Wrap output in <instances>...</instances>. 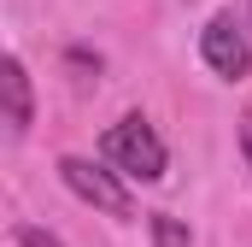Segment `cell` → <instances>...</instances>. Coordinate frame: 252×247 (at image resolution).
<instances>
[{
  "mask_svg": "<svg viewBox=\"0 0 252 247\" xmlns=\"http://www.w3.org/2000/svg\"><path fill=\"white\" fill-rule=\"evenodd\" d=\"M100 159H106L124 183H164V171H170L164 135L153 129V118H141V112H124V118L100 135Z\"/></svg>",
  "mask_w": 252,
  "mask_h": 247,
  "instance_id": "obj_1",
  "label": "cell"
},
{
  "mask_svg": "<svg viewBox=\"0 0 252 247\" xmlns=\"http://www.w3.org/2000/svg\"><path fill=\"white\" fill-rule=\"evenodd\" d=\"M0 94H6V135L12 141H24L30 135V124H35V88H30V71L18 53H6L0 59Z\"/></svg>",
  "mask_w": 252,
  "mask_h": 247,
  "instance_id": "obj_4",
  "label": "cell"
},
{
  "mask_svg": "<svg viewBox=\"0 0 252 247\" xmlns=\"http://www.w3.org/2000/svg\"><path fill=\"white\" fill-rule=\"evenodd\" d=\"M59 183L82 200V206H94V212H106V218H135V194H129V183L100 159H82V153H64L59 159Z\"/></svg>",
  "mask_w": 252,
  "mask_h": 247,
  "instance_id": "obj_2",
  "label": "cell"
},
{
  "mask_svg": "<svg viewBox=\"0 0 252 247\" xmlns=\"http://www.w3.org/2000/svg\"><path fill=\"white\" fill-rule=\"evenodd\" d=\"M147 230H153V247H193L188 224H182V218H170V212H153V218H147Z\"/></svg>",
  "mask_w": 252,
  "mask_h": 247,
  "instance_id": "obj_5",
  "label": "cell"
},
{
  "mask_svg": "<svg viewBox=\"0 0 252 247\" xmlns=\"http://www.w3.org/2000/svg\"><path fill=\"white\" fill-rule=\"evenodd\" d=\"M199 59L211 65V77H223V82H241L252 71V24L235 6H223V12L205 18V30H199Z\"/></svg>",
  "mask_w": 252,
  "mask_h": 247,
  "instance_id": "obj_3",
  "label": "cell"
},
{
  "mask_svg": "<svg viewBox=\"0 0 252 247\" xmlns=\"http://www.w3.org/2000/svg\"><path fill=\"white\" fill-rule=\"evenodd\" d=\"M241 153H247V171H252V106L241 112Z\"/></svg>",
  "mask_w": 252,
  "mask_h": 247,
  "instance_id": "obj_7",
  "label": "cell"
},
{
  "mask_svg": "<svg viewBox=\"0 0 252 247\" xmlns=\"http://www.w3.org/2000/svg\"><path fill=\"white\" fill-rule=\"evenodd\" d=\"M12 247H64L53 230H41V224H18L12 230Z\"/></svg>",
  "mask_w": 252,
  "mask_h": 247,
  "instance_id": "obj_6",
  "label": "cell"
}]
</instances>
